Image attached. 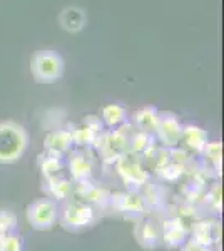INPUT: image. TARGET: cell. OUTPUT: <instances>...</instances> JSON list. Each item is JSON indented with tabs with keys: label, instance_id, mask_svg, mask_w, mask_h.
Instances as JSON below:
<instances>
[{
	"label": "cell",
	"instance_id": "obj_2",
	"mask_svg": "<svg viewBox=\"0 0 224 251\" xmlns=\"http://www.w3.org/2000/svg\"><path fill=\"white\" fill-rule=\"evenodd\" d=\"M30 71L35 80H39V82H55L57 79L62 77L64 60L54 50H40L32 57Z\"/></svg>",
	"mask_w": 224,
	"mask_h": 251
},
{
	"label": "cell",
	"instance_id": "obj_1",
	"mask_svg": "<svg viewBox=\"0 0 224 251\" xmlns=\"http://www.w3.org/2000/svg\"><path fill=\"white\" fill-rule=\"evenodd\" d=\"M27 148V134L22 126L0 123V163H14Z\"/></svg>",
	"mask_w": 224,
	"mask_h": 251
},
{
	"label": "cell",
	"instance_id": "obj_10",
	"mask_svg": "<svg viewBox=\"0 0 224 251\" xmlns=\"http://www.w3.org/2000/svg\"><path fill=\"white\" fill-rule=\"evenodd\" d=\"M194 241L202 246L211 245L213 241L218 240V226L214 223H201L198 225L196 231H194Z\"/></svg>",
	"mask_w": 224,
	"mask_h": 251
},
{
	"label": "cell",
	"instance_id": "obj_16",
	"mask_svg": "<svg viewBox=\"0 0 224 251\" xmlns=\"http://www.w3.org/2000/svg\"><path fill=\"white\" fill-rule=\"evenodd\" d=\"M55 171H59V161L57 159H47V164L44 166V173H55Z\"/></svg>",
	"mask_w": 224,
	"mask_h": 251
},
{
	"label": "cell",
	"instance_id": "obj_5",
	"mask_svg": "<svg viewBox=\"0 0 224 251\" xmlns=\"http://www.w3.org/2000/svg\"><path fill=\"white\" fill-rule=\"evenodd\" d=\"M60 27L67 32H79L85 25V14L79 7H67L59 15Z\"/></svg>",
	"mask_w": 224,
	"mask_h": 251
},
{
	"label": "cell",
	"instance_id": "obj_14",
	"mask_svg": "<svg viewBox=\"0 0 224 251\" xmlns=\"http://www.w3.org/2000/svg\"><path fill=\"white\" fill-rule=\"evenodd\" d=\"M168 225V223H166ZM184 240V229H182V226L179 225L176 229L171 228V225L166 226V241L169 243V245H177V243H181Z\"/></svg>",
	"mask_w": 224,
	"mask_h": 251
},
{
	"label": "cell",
	"instance_id": "obj_3",
	"mask_svg": "<svg viewBox=\"0 0 224 251\" xmlns=\"http://www.w3.org/2000/svg\"><path fill=\"white\" fill-rule=\"evenodd\" d=\"M27 216L34 228L47 229V228H50L52 223L55 221L57 211L52 201L44 200V201H37V203L28 206Z\"/></svg>",
	"mask_w": 224,
	"mask_h": 251
},
{
	"label": "cell",
	"instance_id": "obj_12",
	"mask_svg": "<svg viewBox=\"0 0 224 251\" xmlns=\"http://www.w3.org/2000/svg\"><path fill=\"white\" fill-rule=\"evenodd\" d=\"M71 134H72V143H77L79 146H85V144H91L96 141L97 132H94L92 129L82 126V127L75 129V131L71 132Z\"/></svg>",
	"mask_w": 224,
	"mask_h": 251
},
{
	"label": "cell",
	"instance_id": "obj_17",
	"mask_svg": "<svg viewBox=\"0 0 224 251\" xmlns=\"http://www.w3.org/2000/svg\"><path fill=\"white\" fill-rule=\"evenodd\" d=\"M184 251H209V250H207V246L199 245V243H196V241H191L189 245L184 248Z\"/></svg>",
	"mask_w": 224,
	"mask_h": 251
},
{
	"label": "cell",
	"instance_id": "obj_15",
	"mask_svg": "<svg viewBox=\"0 0 224 251\" xmlns=\"http://www.w3.org/2000/svg\"><path fill=\"white\" fill-rule=\"evenodd\" d=\"M19 250H20V243L15 236L2 238V241H0V251H19Z\"/></svg>",
	"mask_w": 224,
	"mask_h": 251
},
{
	"label": "cell",
	"instance_id": "obj_8",
	"mask_svg": "<svg viewBox=\"0 0 224 251\" xmlns=\"http://www.w3.org/2000/svg\"><path fill=\"white\" fill-rule=\"evenodd\" d=\"M136 123L142 129V132L156 131L159 123V112L152 107H146L136 114Z\"/></svg>",
	"mask_w": 224,
	"mask_h": 251
},
{
	"label": "cell",
	"instance_id": "obj_6",
	"mask_svg": "<svg viewBox=\"0 0 224 251\" xmlns=\"http://www.w3.org/2000/svg\"><path fill=\"white\" fill-rule=\"evenodd\" d=\"M46 148L49 151L55 152V154H60V152L67 151L69 148H71L72 144V134L69 131H54L50 132L47 137H46Z\"/></svg>",
	"mask_w": 224,
	"mask_h": 251
},
{
	"label": "cell",
	"instance_id": "obj_11",
	"mask_svg": "<svg viewBox=\"0 0 224 251\" xmlns=\"http://www.w3.org/2000/svg\"><path fill=\"white\" fill-rule=\"evenodd\" d=\"M102 119L107 126L114 127V126L121 124L125 119V109L119 104H109L102 109Z\"/></svg>",
	"mask_w": 224,
	"mask_h": 251
},
{
	"label": "cell",
	"instance_id": "obj_9",
	"mask_svg": "<svg viewBox=\"0 0 224 251\" xmlns=\"http://www.w3.org/2000/svg\"><path fill=\"white\" fill-rule=\"evenodd\" d=\"M92 218V211L87 206H71L66 213V221L72 226H85Z\"/></svg>",
	"mask_w": 224,
	"mask_h": 251
},
{
	"label": "cell",
	"instance_id": "obj_7",
	"mask_svg": "<svg viewBox=\"0 0 224 251\" xmlns=\"http://www.w3.org/2000/svg\"><path fill=\"white\" fill-rule=\"evenodd\" d=\"M189 148L196 149V151H202L206 148V132L201 127H194V126H187L182 129V137Z\"/></svg>",
	"mask_w": 224,
	"mask_h": 251
},
{
	"label": "cell",
	"instance_id": "obj_13",
	"mask_svg": "<svg viewBox=\"0 0 224 251\" xmlns=\"http://www.w3.org/2000/svg\"><path fill=\"white\" fill-rule=\"evenodd\" d=\"M71 168H72V174H74L75 177H84L91 171V164H87V161L82 159V156H75L74 159H72Z\"/></svg>",
	"mask_w": 224,
	"mask_h": 251
},
{
	"label": "cell",
	"instance_id": "obj_4",
	"mask_svg": "<svg viewBox=\"0 0 224 251\" xmlns=\"http://www.w3.org/2000/svg\"><path fill=\"white\" fill-rule=\"evenodd\" d=\"M156 131L162 143L168 146H176L182 137V127L173 114H159Z\"/></svg>",
	"mask_w": 224,
	"mask_h": 251
}]
</instances>
